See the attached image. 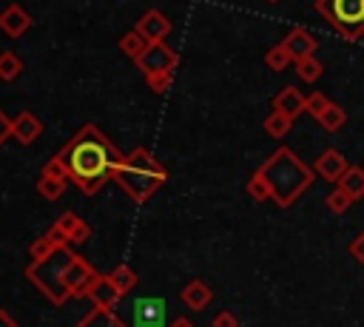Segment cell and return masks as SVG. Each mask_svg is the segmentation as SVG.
<instances>
[{
    "label": "cell",
    "instance_id": "cell-1",
    "mask_svg": "<svg viewBox=\"0 0 364 327\" xmlns=\"http://www.w3.org/2000/svg\"><path fill=\"white\" fill-rule=\"evenodd\" d=\"M122 156L125 154H119L117 145L94 122H85L54 154V159L65 171V179L71 185H77L85 196H94L97 191H102V185L108 179H114V168L119 165Z\"/></svg>",
    "mask_w": 364,
    "mask_h": 327
},
{
    "label": "cell",
    "instance_id": "cell-2",
    "mask_svg": "<svg viewBox=\"0 0 364 327\" xmlns=\"http://www.w3.org/2000/svg\"><path fill=\"white\" fill-rule=\"evenodd\" d=\"M256 173L264 182L270 202H276L279 208H290L316 182V171L304 165L290 148H276L262 162V168H256Z\"/></svg>",
    "mask_w": 364,
    "mask_h": 327
},
{
    "label": "cell",
    "instance_id": "cell-3",
    "mask_svg": "<svg viewBox=\"0 0 364 327\" xmlns=\"http://www.w3.org/2000/svg\"><path fill=\"white\" fill-rule=\"evenodd\" d=\"M168 179V171L162 168V162L148 151V148H134L131 154H125L119 159V165L114 168V182L125 191V196L136 205L148 202Z\"/></svg>",
    "mask_w": 364,
    "mask_h": 327
},
{
    "label": "cell",
    "instance_id": "cell-4",
    "mask_svg": "<svg viewBox=\"0 0 364 327\" xmlns=\"http://www.w3.org/2000/svg\"><path fill=\"white\" fill-rule=\"evenodd\" d=\"M74 253L68 245H60L48 259L37 262V264H28L26 267V279L51 301V304H63L68 299L65 293V270L71 264Z\"/></svg>",
    "mask_w": 364,
    "mask_h": 327
},
{
    "label": "cell",
    "instance_id": "cell-5",
    "mask_svg": "<svg viewBox=\"0 0 364 327\" xmlns=\"http://www.w3.org/2000/svg\"><path fill=\"white\" fill-rule=\"evenodd\" d=\"M313 6L338 31V37L355 43L364 34V0H316Z\"/></svg>",
    "mask_w": 364,
    "mask_h": 327
},
{
    "label": "cell",
    "instance_id": "cell-6",
    "mask_svg": "<svg viewBox=\"0 0 364 327\" xmlns=\"http://www.w3.org/2000/svg\"><path fill=\"white\" fill-rule=\"evenodd\" d=\"M97 279H100V273L94 270V264L74 253V259H71V264L65 270V293H68V299H85Z\"/></svg>",
    "mask_w": 364,
    "mask_h": 327
},
{
    "label": "cell",
    "instance_id": "cell-7",
    "mask_svg": "<svg viewBox=\"0 0 364 327\" xmlns=\"http://www.w3.org/2000/svg\"><path fill=\"white\" fill-rule=\"evenodd\" d=\"M134 327H168V307L159 296H139L131 304Z\"/></svg>",
    "mask_w": 364,
    "mask_h": 327
},
{
    "label": "cell",
    "instance_id": "cell-8",
    "mask_svg": "<svg viewBox=\"0 0 364 327\" xmlns=\"http://www.w3.org/2000/svg\"><path fill=\"white\" fill-rule=\"evenodd\" d=\"M176 63H179V57L173 48H168L165 43H151L145 48V54L136 60V68L145 77H151V74H162V71H176Z\"/></svg>",
    "mask_w": 364,
    "mask_h": 327
},
{
    "label": "cell",
    "instance_id": "cell-9",
    "mask_svg": "<svg viewBox=\"0 0 364 327\" xmlns=\"http://www.w3.org/2000/svg\"><path fill=\"white\" fill-rule=\"evenodd\" d=\"M60 242H65V245H82V242H88L91 239V225L85 222V219H80L74 210H63L60 216H57V222L48 227Z\"/></svg>",
    "mask_w": 364,
    "mask_h": 327
},
{
    "label": "cell",
    "instance_id": "cell-10",
    "mask_svg": "<svg viewBox=\"0 0 364 327\" xmlns=\"http://www.w3.org/2000/svg\"><path fill=\"white\" fill-rule=\"evenodd\" d=\"M134 31L139 37H145L148 43H165V37L171 34V20L159 11V9H145L136 23H134Z\"/></svg>",
    "mask_w": 364,
    "mask_h": 327
},
{
    "label": "cell",
    "instance_id": "cell-11",
    "mask_svg": "<svg viewBox=\"0 0 364 327\" xmlns=\"http://www.w3.org/2000/svg\"><path fill=\"white\" fill-rule=\"evenodd\" d=\"M282 45H284V51L290 54V60L296 63V60L313 57V54H316L318 40H316L304 26H293V28H287V34L282 37Z\"/></svg>",
    "mask_w": 364,
    "mask_h": 327
},
{
    "label": "cell",
    "instance_id": "cell-12",
    "mask_svg": "<svg viewBox=\"0 0 364 327\" xmlns=\"http://www.w3.org/2000/svg\"><path fill=\"white\" fill-rule=\"evenodd\" d=\"M313 171H316V176H321L324 182H338L341 179V173L347 171V159H344V154L338 151V148H327V151H321L318 154V159L313 162Z\"/></svg>",
    "mask_w": 364,
    "mask_h": 327
},
{
    "label": "cell",
    "instance_id": "cell-13",
    "mask_svg": "<svg viewBox=\"0 0 364 327\" xmlns=\"http://www.w3.org/2000/svg\"><path fill=\"white\" fill-rule=\"evenodd\" d=\"M43 131H46L43 119L34 117L31 111H20V114L11 119V136H14L20 145H31L34 139L43 136Z\"/></svg>",
    "mask_w": 364,
    "mask_h": 327
},
{
    "label": "cell",
    "instance_id": "cell-14",
    "mask_svg": "<svg viewBox=\"0 0 364 327\" xmlns=\"http://www.w3.org/2000/svg\"><path fill=\"white\" fill-rule=\"evenodd\" d=\"M31 28V14L20 6V3H9L0 11V31L9 37H23Z\"/></svg>",
    "mask_w": 364,
    "mask_h": 327
},
{
    "label": "cell",
    "instance_id": "cell-15",
    "mask_svg": "<svg viewBox=\"0 0 364 327\" xmlns=\"http://www.w3.org/2000/svg\"><path fill=\"white\" fill-rule=\"evenodd\" d=\"M304 108H307V97H304L296 85H284V88L273 97V111L284 114L287 119H296L299 114H304Z\"/></svg>",
    "mask_w": 364,
    "mask_h": 327
},
{
    "label": "cell",
    "instance_id": "cell-16",
    "mask_svg": "<svg viewBox=\"0 0 364 327\" xmlns=\"http://www.w3.org/2000/svg\"><path fill=\"white\" fill-rule=\"evenodd\" d=\"M85 299H91V304H94V307H100V310H114V307H117V301L122 299V293L111 284V279H108V276H102V273H100V279L94 282V287L88 290V296H85Z\"/></svg>",
    "mask_w": 364,
    "mask_h": 327
},
{
    "label": "cell",
    "instance_id": "cell-17",
    "mask_svg": "<svg viewBox=\"0 0 364 327\" xmlns=\"http://www.w3.org/2000/svg\"><path fill=\"white\" fill-rule=\"evenodd\" d=\"M179 299H182V304L188 307V310H205L208 304H210V299H213V293H210V287L202 282V279H193V282H188L182 290H179Z\"/></svg>",
    "mask_w": 364,
    "mask_h": 327
},
{
    "label": "cell",
    "instance_id": "cell-18",
    "mask_svg": "<svg viewBox=\"0 0 364 327\" xmlns=\"http://www.w3.org/2000/svg\"><path fill=\"white\" fill-rule=\"evenodd\" d=\"M353 202H358L364 196V168L361 165H347V171L341 173V179L336 182Z\"/></svg>",
    "mask_w": 364,
    "mask_h": 327
},
{
    "label": "cell",
    "instance_id": "cell-19",
    "mask_svg": "<svg viewBox=\"0 0 364 327\" xmlns=\"http://www.w3.org/2000/svg\"><path fill=\"white\" fill-rule=\"evenodd\" d=\"M74 327H128V324H125V318H119L114 310H100V307H94V310H88Z\"/></svg>",
    "mask_w": 364,
    "mask_h": 327
},
{
    "label": "cell",
    "instance_id": "cell-20",
    "mask_svg": "<svg viewBox=\"0 0 364 327\" xmlns=\"http://www.w3.org/2000/svg\"><path fill=\"white\" fill-rule=\"evenodd\" d=\"M60 245H65V242H60L51 230H46L43 236H37L31 245H28V259H31V264H37V262H43V259H48Z\"/></svg>",
    "mask_w": 364,
    "mask_h": 327
},
{
    "label": "cell",
    "instance_id": "cell-21",
    "mask_svg": "<svg viewBox=\"0 0 364 327\" xmlns=\"http://www.w3.org/2000/svg\"><path fill=\"white\" fill-rule=\"evenodd\" d=\"M117 45H119V51H122L128 60H134V63H136V60L145 54V48H148L151 43H148L145 37H139V34L131 28V31H125V34L119 37V43H117Z\"/></svg>",
    "mask_w": 364,
    "mask_h": 327
},
{
    "label": "cell",
    "instance_id": "cell-22",
    "mask_svg": "<svg viewBox=\"0 0 364 327\" xmlns=\"http://www.w3.org/2000/svg\"><path fill=\"white\" fill-rule=\"evenodd\" d=\"M65 185H68V179H63V176L40 173V179H37V193H40L43 199H48V202H57V199L65 193Z\"/></svg>",
    "mask_w": 364,
    "mask_h": 327
},
{
    "label": "cell",
    "instance_id": "cell-23",
    "mask_svg": "<svg viewBox=\"0 0 364 327\" xmlns=\"http://www.w3.org/2000/svg\"><path fill=\"white\" fill-rule=\"evenodd\" d=\"M108 279H111V284L125 296L128 290H134L136 287V282H139V276H136V270L131 267V264H117L111 273H105Z\"/></svg>",
    "mask_w": 364,
    "mask_h": 327
},
{
    "label": "cell",
    "instance_id": "cell-24",
    "mask_svg": "<svg viewBox=\"0 0 364 327\" xmlns=\"http://www.w3.org/2000/svg\"><path fill=\"white\" fill-rule=\"evenodd\" d=\"M347 122V111L341 108V105H336V102H330L327 108H324V114L318 117V125L327 131V134H336V131H341V125Z\"/></svg>",
    "mask_w": 364,
    "mask_h": 327
},
{
    "label": "cell",
    "instance_id": "cell-25",
    "mask_svg": "<svg viewBox=\"0 0 364 327\" xmlns=\"http://www.w3.org/2000/svg\"><path fill=\"white\" fill-rule=\"evenodd\" d=\"M20 74H23V60L14 51H0V80L14 82Z\"/></svg>",
    "mask_w": 364,
    "mask_h": 327
},
{
    "label": "cell",
    "instance_id": "cell-26",
    "mask_svg": "<svg viewBox=\"0 0 364 327\" xmlns=\"http://www.w3.org/2000/svg\"><path fill=\"white\" fill-rule=\"evenodd\" d=\"M321 60H316V54L313 57H304V60H296V74H299V80L301 82H316L318 77H321Z\"/></svg>",
    "mask_w": 364,
    "mask_h": 327
},
{
    "label": "cell",
    "instance_id": "cell-27",
    "mask_svg": "<svg viewBox=\"0 0 364 327\" xmlns=\"http://www.w3.org/2000/svg\"><path fill=\"white\" fill-rule=\"evenodd\" d=\"M264 131L273 136V139H282L287 131H290V125H293V119H287L284 114H279V111H270L267 117H264Z\"/></svg>",
    "mask_w": 364,
    "mask_h": 327
},
{
    "label": "cell",
    "instance_id": "cell-28",
    "mask_svg": "<svg viewBox=\"0 0 364 327\" xmlns=\"http://www.w3.org/2000/svg\"><path fill=\"white\" fill-rule=\"evenodd\" d=\"M264 63H267V68H270V71H284L293 60H290V54L284 51V45H282V43H276V45H270V48H267Z\"/></svg>",
    "mask_w": 364,
    "mask_h": 327
},
{
    "label": "cell",
    "instance_id": "cell-29",
    "mask_svg": "<svg viewBox=\"0 0 364 327\" xmlns=\"http://www.w3.org/2000/svg\"><path fill=\"white\" fill-rule=\"evenodd\" d=\"M324 205L330 208V213H344V210L353 205V199H350L338 185H333V188H330V193L324 196Z\"/></svg>",
    "mask_w": 364,
    "mask_h": 327
},
{
    "label": "cell",
    "instance_id": "cell-30",
    "mask_svg": "<svg viewBox=\"0 0 364 327\" xmlns=\"http://www.w3.org/2000/svg\"><path fill=\"white\" fill-rule=\"evenodd\" d=\"M245 191H247V196H250V199H256V202H267V199H270V193H267V188H264V182L259 179V173H256V171H253V176L247 179Z\"/></svg>",
    "mask_w": 364,
    "mask_h": 327
},
{
    "label": "cell",
    "instance_id": "cell-31",
    "mask_svg": "<svg viewBox=\"0 0 364 327\" xmlns=\"http://www.w3.org/2000/svg\"><path fill=\"white\" fill-rule=\"evenodd\" d=\"M171 80H173V71H162V74L145 77V82H148V88H151L154 94H165V91L171 88Z\"/></svg>",
    "mask_w": 364,
    "mask_h": 327
},
{
    "label": "cell",
    "instance_id": "cell-32",
    "mask_svg": "<svg viewBox=\"0 0 364 327\" xmlns=\"http://www.w3.org/2000/svg\"><path fill=\"white\" fill-rule=\"evenodd\" d=\"M327 105H330V100H327L321 91H313V94L307 97V108H304V111H307L310 117H316V119H318V117L324 114V108H327Z\"/></svg>",
    "mask_w": 364,
    "mask_h": 327
},
{
    "label": "cell",
    "instance_id": "cell-33",
    "mask_svg": "<svg viewBox=\"0 0 364 327\" xmlns=\"http://www.w3.org/2000/svg\"><path fill=\"white\" fill-rule=\"evenodd\" d=\"M210 327H239V318H236L230 310H219V313L210 318Z\"/></svg>",
    "mask_w": 364,
    "mask_h": 327
},
{
    "label": "cell",
    "instance_id": "cell-34",
    "mask_svg": "<svg viewBox=\"0 0 364 327\" xmlns=\"http://www.w3.org/2000/svg\"><path fill=\"white\" fill-rule=\"evenodd\" d=\"M347 253H350V256H353L358 264H364V230H361V233H358V236H355V239L347 245Z\"/></svg>",
    "mask_w": 364,
    "mask_h": 327
},
{
    "label": "cell",
    "instance_id": "cell-35",
    "mask_svg": "<svg viewBox=\"0 0 364 327\" xmlns=\"http://www.w3.org/2000/svg\"><path fill=\"white\" fill-rule=\"evenodd\" d=\"M9 136H11V119H9V117L0 111V145H3Z\"/></svg>",
    "mask_w": 364,
    "mask_h": 327
},
{
    "label": "cell",
    "instance_id": "cell-36",
    "mask_svg": "<svg viewBox=\"0 0 364 327\" xmlns=\"http://www.w3.org/2000/svg\"><path fill=\"white\" fill-rule=\"evenodd\" d=\"M0 327H20V324H17V321H14V318L0 307Z\"/></svg>",
    "mask_w": 364,
    "mask_h": 327
},
{
    "label": "cell",
    "instance_id": "cell-37",
    "mask_svg": "<svg viewBox=\"0 0 364 327\" xmlns=\"http://www.w3.org/2000/svg\"><path fill=\"white\" fill-rule=\"evenodd\" d=\"M168 327H193V324H191V321H188L185 316H179V318H173V321H171Z\"/></svg>",
    "mask_w": 364,
    "mask_h": 327
},
{
    "label": "cell",
    "instance_id": "cell-38",
    "mask_svg": "<svg viewBox=\"0 0 364 327\" xmlns=\"http://www.w3.org/2000/svg\"><path fill=\"white\" fill-rule=\"evenodd\" d=\"M267 3H279V0H267Z\"/></svg>",
    "mask_w": 364,
    "mask_h": 327
}]
</instances>
